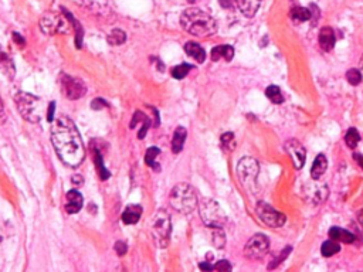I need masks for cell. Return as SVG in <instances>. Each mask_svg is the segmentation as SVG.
<instances>
[{"instance_id": "1", "label": "cell", "mask_w": 363, "mask_h": 272, "mask_svg": "<svg viewBox=\"0 0 363 272\" xmlns=\"http://www.w3.org/2000/svg\"><path fill=\"white\" fill-rule=\"evenodd\" d=\"M51 142L63 163L78 168L85 158V147L75 124L68 116H60L51 126Z\"/></svg>"}, {"instance_id": "2", "label": "cell", "mask_w": 363, "mask_h": 272, "mask_svg": "<svg viewBox=\"0 0 363 272\" xmlns=\"http://www.w3.org/2000/svg\"><path fill=\"white\" fill-rule=\"evenodd\" d=\"M181 24L184 32L196 37H209L217 32L216 20L202 9L190 7L182 13Z\"/></svg>"}, {"instance_id": "3", "label": "cell", "mask_w": 363, "mask_h": 272, "mask_svg": "<svg viewBox=\"0 0 363 272\" xmlns=\"http://www.w3.org/2000/svg\"><path fill=\"white\" fill-rule=\"evenodd\" d=\"M169 203L173 210L181 214H190L196 210L199 199L197 192L189 183H179L176 184L169 194Z\"/></svg>"}, {"instance_id": "4", "label": "cell", "mask_w": 363, "mask_h": 272, "mask_svg": "<svg viewBox=\"0 0 363 272\" xmlns=\"http://www.w3.org/2000/svg\"><path fill=\"white\" fill-rule=\"evenodd\" d=\"M149 233L150 237L153 238L155 244L159 248H166L169 245L170 233H172V223L170 215L166 210L160 208L155 214L149 218Z\"/></svg>"}, {"instance_id": "5", "label": "cell", "mask_w": 363, "mask_h": 272, "mask_svg": "<svg viewBox=\"0 0 363 272\" xmlns=\"http://www.w3.org/2000/svg\"><path fill=\"white\" fill-rule=\"evenodd\" d=\"M14 103L24 121L32 122V124H37L41 121L43 105H41V100L37 98L36 95L19 91L14 95Z\"/></svg>"}, {"instance_id": "6", "label": "cell", "mask_w": 363, "mask_h": 272, "mask_svg": "<svg viewBox=\"0 0 363 272\" xmlns=\"http://www.w3.org/2000/svg\"><path fill=\"white\" fill-rule=\"evenodd\" d=\"M199 213H200L204 224L210 228L223 227L227 223V215L224 210L213 199H203L199 204Z\"/></svg>"}, {"instance_id": "7", "label": "cell", "mask_w": 363, "mask_h": 272, "mask_svg": "<svg viewBox=\"0 0 363 272\" xmlns=\"http://www.w3.org/2000/svg\"><path fill=\"white\" fill-rule=\"evenodd\" d=\"M260 173L258 162L253 158H243L237 165V176L244 187L253 189L257 183V177Z\"/></svg>"}, {"instance_id": "8", "label": "cell", "mask_w": 363, "mask_h": 272, "mask_svg": "<svg viewBox=\"0 0 363 272\" xmlns=\"http://www.w3.org/2000/svg\"><path fill=\"white\" fill-rule=\"evenodd\" d=\"M40 29L45 35H54V34L68 33L70 24L66 20V14L60 16L57 13H45L40 19Z\"/></svg>"}, {"instance_id": "9", "label": "cell", "mask_w": 363, "mask_h": 272, "mask_svg": "<svg viewBox=\"0 0 363 272\" xmlns=\"http://www.w3.org/2000/svg\"><path fill=\"white\" fill-rule=\"evenodd\" d=\"M270 241L264 234H255L250 238L244 247V257L249 260H261L267 255Z\"/></svg>"}, {"instance_id": "10", "label": "cell", "mask_w": 363, "mask_h": 272, "mask_svg": "<svg viewBox=\"0 0 363 272\" xmlns=\"http://www.w3.org/2000/svg\"><path fill=\"white\" fill-rule=\"evenodd\" d=\"M255 213L258 215L261 221L268 227L277 228V227H283L287 221V217L277 211L275 208H272L271 205L265 202H258L257 207H255Z\"/></svg>"}, {"instance_id": "11", "label": "cell", "mask_w": 363, "mask_h": 272, "mask_svg": "<svg viewBox=\"0 0 363 272\" xmlns=\"http://www.w3.org/2000/svg\"><path fill=\"white\" fill-rule=\"evenodd\" d=\"M60 85H61L63 94L71 101L79 100V98H82L87 94L85 84L79 78L71 77V75H67V74H63L60 77Z\"/></svg>"}, {"instance_id": "12", "label": "cell", "mask_w": 363, "mask_h": 272, "mask_svg": "<svg viewBox=\"0 0 363 272\" xmlns=\"http://www.w3.org/2000/svg\"><path fill=\"white\" fill-rule=\"evenodd\" d=\"M284 146H285L287 153L292 159L295 169H302L306 159V150L305 147L301 145V142H298L295 139H290V140L285 142Z\"/></svg>"}, {"instance_id": "13", "label": "cell", "mask_w": 363, "mask_h": 272, "mask_svg": "<svg viewBox=\"0 0 363 272\" xmlns=\"http://www.w3.org/2000/svg\"><path fill=\"white\" fill-rule=\"evenodd\" d=\"M77 3L92 10L95 14L107 16L111 13V0H77Z\"/></svg>"}, {"instance_id": "14", "label": "cell", "mask_w": 363, "mask_h": 272, "mask_svg": "<svg viewBox=\"0 0 363 272\" xmlns=\"http://www.w3.org/2000/svg\"><path fill=\"white\" fill-rule=\"evenodd\" d=\"M66 211L68 214H75L82 208V196L77 190H70L66 196Z\"/></svg>"}, {"instance_id": "15", "label": "cell", "mask_w": 363, "mask_h": 272, "mask_svg": "<svg viewBox=\"0 0 363 272\" xmlns=\"http://www.w3.org/2000/svg\"><path fill=\"white\" fill-rule=\"evenodd\" d=\"M336 43L335 33L330 27H322L319 32V45L322 47L324 51H330Z\"/></svg>"}, {"instance_id": "16", "label": "cell", "mask_w": 363, "mask_h": 272, "mask_svg": "<svg viewBox=\"0 0 363 272\" xmlns=\"http://www.w3.org/2000/svg\"><path fill=\"white\" fill-rule=\"evenodd\" d=\"M142 207L139 204H129L122 213V221L125 224L131 226V224H136L141 220L142 215Z\"/></svg>"}, {"instance_id": "17", "label": "cell", "mask_w": 363, "mask_h": 272, "mask_svg": "<svg viewBox=\"0 0 363 272\" xmlns=\"http://www.w3.org/2000/svg\"><path fill=\"white\" fill-rule=\"evenodd\" d=\"M240 11L246 16V17H254L255 13L260 9L262 0H236Z\"/></svg>"}, {"instance_id": "18", "label": "cell", "mask_w": 363, "mask_h": 272, "mask_svg": "<svg viewBox=\"0 0 363 272\" xmlns=\"http://www.w3.org/2000/svg\"><path fill=\"white\" fill-rule=\"evenodd\" d=\"M327 168H328V160H327V156L325 155H318L314 163H312V168H311V177L314 180H319L324 173L327 171Z\"/></svg>"}, {"instance_id": "19", "label": "cell", "mask_w": 363, "mask_h": 272, "mask_svg": "<svg viewBox=\"0 0 363 272\" xmlns=\"http://www.w3.org/2000/svg\"><path fill=\"white\" fill-rule=\"evenodd\" d=\"M187 137V131L183 126H178L173 132V139H172V152L173 153H179L183 149V145L186 142Z\"/></svg>"}, {"instance_id": "20", "label": "cell", "mask_w": 363, "mask_h": 272, "mask_svg": "<svg viewBox=\"0 0 363 272\" xmlns=\"http://www.w3.org/2000/svg\"><path fill=\"white\" fill-rule=\"evenodd\" d=\"M329 237L335 239V241H338V242H343V244L355 242V236L349 231L343 230V228H339V227H332L329 230Z\"/></svg>"}, {"instance_id": "21", "label": "cell", "mask_w": 363, "mask_h": 272, "mask_svg": "<svg viewBox=\"0 0 363 272\" xmlns=\"http://www.w3.org/2000/svg\"><path fill=\"white\" fill-rule=\"evenodd\" d=\"M184 51H186V54L189 57H192L194 58L197 63H204V60H206V51L203 50V47L200 44H197V43H194V41H189V43H186L184 44Z\"/></svg>"}, {"instance_id": "22", "label": "cell", "mask_w": 363, "mask_h": 272, "mask_svg": "<svg viewBox=\"0 0 363 272\" xmlns=\"http://www.w3.org/2000/svg\"><path fill=\"white\" fill-rule=\"evenodd\" d=\"M233 57H234V48L228 44L217 45L212 50V60L213 61H218L220 58H224L226 61H231Z\"/></svg>"}, {"instance_id": "23", "label": "cell", "mask_w": 363, "mask_h": 272, "mask_svg": "<svg viewBox=\"0 0 363 272\" xmlns=\"http://www.w3.org/2000/svg\"><path fill=\"white\" fill-rule=\"evenodd\" d=\"M0 71H1L7 78L10 79H13L14 72H16L14 64H13V61H11V58L9 57V54H6V53L1 50V47H0Z\"/></svg>"}, {"instance_id": "24", "label": "cell", "mask_w": 363, "mask_h": 272, "mask_svg": "<svg viewBox=\"0 0 363 272\" xmlns=\"http://www.w3.org/2000/svg\"><path fill=\"white\" fill-rule=\"evenodd\" d=\"M138 122H144V128H142V129L139 131V134H138V137H139V139H144V137L146 136L149 126H150V121H149V118H147L146 115H144L142 112L136 111L135 115H134V118H132V121H131V125H129L131 129H134Z\"/></svg>"}, {"instance_id": "25", "label": "cell", "mask_w": 363, "mask_h": 272, "mask_svg": "<svg viewBox=\"0 0 363 272\" xmlns=\"http://www.w3.org/2000/svg\"><path fill=\"white\" fill-rule=\"evenodd\" d=\"M340 251V244L335 239H329L325 241L321 247V252L324 257H333L335 254H338Z\"/></svg>"}, {"instance_id": "26", "label": "cell", "mask_w": 363, "mask_h": 272, "mask_svg": "<svg viewBox=\"0 0 363 272\" xmlns=\"http://www.w3.org/2000/svg\"><path fill=\"white\" fill-rule=\"evenodd\" d=\"M212 242L217 249L224 248L226 245V234L223 231V227H217L213 228V233H212Z\"/></svg>"}, {"instance_id": "27", "label": "cell", "mask_w": 363, "mask_h": 272, "mask_svg": "<svg viewBox=\"0 0 363 272\" xmlns=\"http://www.w3.org/2000/svg\"><path fill=\"white\" fill-rule=\"evenodd\" d=\"M290 16L295 23L306 22V20H311V10L306 7H294Z\"/></svg>"}, {"instance_id": "28", "label": "cell", "mask_w": 363, "mask_h": 272, "mask_svg": "<svg viewBox=\"0 0 363 272\" xmlns=\"http://www.w3.org/2000/svg\"><path fill=\"white\" fill-rule=\"evenodd\" d=\"M107 41H108V44L111 45L124 44L125 41H126V34H125L124 30H121V29H115V30H112L111 33L108 34Z\"/></svg>"}, {"instance_id": "29", "label": "cell", "mask_w": 363, "mask_h": 272, "mask_svg": "<svg viewBox=\"0 0 363 272\" xmlns=\"http://www.w3.org/2000/svg\"><path fill=\"white\" fill-rule=\"evenodd\" d=\"M265 95H267V98L272 101V103H277V105H280V103H283L284 102V95L281 90L277 87V85H270L267 90H265Z\"/></svg>"}, {"instance_id": "30", "label": "cell", "mask_w": 363, "mask_h": 272, "mask_svg": "<svg viewBox=\"0 0 363 272\" xmlns=\"http://www.w3.org/2000/svg\"><path fill=\"white\" fill-rule=\"evenodd\" d=\"M94 162H95V166H97V169H98V173H100V179L101 180H107L111 174H109V171L105 169V166H104V163H102V158H101V153H100V150L98 149H94Z\"/></svg>"}, {"instance_id": "31", "label": "cell", "mask_w": 363, "mask_h": 272, "mask_svg": "<svg viewBox=\"0 0 363 272\" xmlns=\"http://www.w3.org/2000/svg\"><path fill=\"white\" fill-rule=\"evenodd\" d=\"M220 145H221V147H223L226 152L234 150V147H236V139H234V135H233L231 132L223 134L221 137H220Z\"/></svg>"}, {"instance_id": "32", "label": "cell", "mask_w": 363, "mask_h": 272, "mask_svg": "<svg viewBox=\"0 0 363 272\" xmlns=\"http://www.w3.org/2000/svg\"><path fill=\"white\" fill-rule=\"evenodd\" d=\"M345 142H346V145L348 147H351V149H355V147L358 146V143L361 142V135H359V132L355 129V128H351L348 132H346V136H345Z\"/></svg>"}, {"instance_id": "33", "label": "cell", "mask_w": 363, "mask_h": 272, "mask_svg": "<svg viewBox=\"0 0 363 272\" xmlns=\"http://www.w3.org/2000/svg\"><path fill=\"white\" fill-rule=\"evenodd\" d=\"M159 153H160V150L156 146H152L147 149L146 155H145V162H146L147 166L159 169V166H156V158L159 156Z\"/></svg>"}, {"instance_id": "34", "label": "cell", "mask_w": 363, "mask_h": 272, "mask_svg": "<svg viewBox=\"0 0 363 272\" xmlns=\"http://www.w3.org/2000/svg\"><path fill=\"white\" fill-rule=\"evenodd\" d=\"M192 68L193 67L190 64H179V66L172 68V75H173L176 79H183L187 74H189V71H190Z\"/></svg>"}, {"instance_id": "35", "label": "cell", "mask_w": 363, "mask_h": 272, "mask_svg": "<svg viewBox=\"0 0 363 272\" xmlns=\"http://www.w3.org/2000/svg\"><path fill=\"white\" fill-rule=\"evenodd\" d=\"M328 187L325 184H318L317 190L314 193V203L319 204L322 202H325L327 196H328Z\"/></svg>"}, {"instance_id": "36", "label": "cell", "mask_w": 363, "mask_h": 272, "mask_svg": "<svg viewBox=\"0 0 363 272\" xmlns=\"http://www.w3.org/2000/svg\"><path fill=\"white\" fill-rule=\"evenodd\" d=\"M346 79H348V82H349L351 85H359L361 81H362V72H361L359 69L352 68V69H349V71L346 72Z\"/></svg>"}, {"instance_id": "37", "label": "cell", "mask_w": 363, "mask_h": 272, "mask_svg": "<svg viewBox=\"0 0 363 272\" xmlns=\"http://www.w3.org/2000/svg\"><path fill=\"white\" fill-rule=\"evenodd\" d=\"M290 252H291V247H287L285 249H283V251H281V254H280V257H278V258H275V260L272 261L271 264H270L268 270H272V268L278 267V265H280V264H281V262H283V261L285 260L288 255H290Z\"/></svg>"}, {"instance_id": "38", "label": "cell", "mask_w": 363, "mask_h": 272, "mask_svg": "<svg viewBox=\"0 0 363 272\" xmlns=\"http://www.w3.org/2000/svg\"><path fill=\"white\" fill-rule=\"evenodd\" d=\"M213 271H218V272L231 271V265H230V262H228V261L221 260V261H218L215 267H213Z\"/></svg>"}, {"instance_id": "39", "label": "cell", "mask_w": 363, "mask_h": 272, "mask_svg": "<svg viewBox=\"0 0 363 272\" xmlns=\"http://www.w3.org/2000/svg\"><path fill=\"white\" fill-rule=\"evenodd\" d=\"M115 251H116L118 255H125L126 251H128V245L125 244L124 241H118V242L115 244Z\"/></svg>"}, {"instance_id": "40", "label": "cell", "mask_w": 363, "mask_h": 272, "mask_svg": "<svg viewBox=\"0 0 363 272\" xmlns=\"http://www.w3.org/2000/svg\"><path fill=\"white\" fill-rule=\"evenodd\" d=\"M108 106V103L101 100V98H98V100H94V101L91 102V108L92 109H102V108H107Z\"/></svg>"}, {"instance_id": "41", "label": "cell", "mask_w": 363, "mask_h": 272, "mask_svg": "<svg viewBox=\"0 0 363 272\" xmlns=\"http://www.w3.org/2000/svg\"><path fill=\"white\" fill-rule=\"evenodd\" d=\"M309 10H311V20H312L314 24H317V22L319 20V9L315 4H311Z\"/></svg>"}, {"instance_id": "42", "label": "cell", "mask_w": 363, "mask_h": 272, "mask_svg": "<svg viewBox=\"0 0 363 272\" xmlns=\"http://www.w3.org/2000/svg\"><path fill=\"white\" fill-rule=\"evenodd\" d=\"M6 119H7V116H6V112H4V106H3V101H1V98H0V126L6 122Z\"/></svg>"}, {"instance_id": "43", "label": "cell", "mask_w": 363, "mask_h": 272, "mask_svg": "<svg viewBox=\"0 0 363 272\" xmlns=\"http://www.w3.org/2000/svg\"><path fill=\"white\" fill-rule=\"evenodd\" d=\"M54 108H56V105H54V102H51L50 103V106H48V116H47V119L51 122V119H53V116H54Z\"/></svg>"}, {"instance_id": "44", "label": "cell", "mask_w": 363, "mask_h": 272, "mask_svg": "<svg viewBox=\"0 0 363 272\" xmlns=\"http://www.w3.org/2000/svg\"><path fill=\"white\" fill-rule=\"evenodd\" d=\"M13 40H14V41H16V43H17V44H20V45H22V47H23V45H24V44H26V41H24V40H23V38H22V35H20V34L13 33Z\"/></svg>"}, {"instance_id": "45", "label": "cell", "mask_w": 363, "mask_h": 272, "mask_svg": "<svg viewBox=\"0 0 363 272\" xmlns=\"http://www.w3.org/2000/svg\"><path fill=\"white\" fill-rule=\"evenodd\" d=\"M71 180H73V183H74L75 186H81V184H82V177L78 176V174H74V176L71 177Z\"/></svg>"}, {"instance_id": "46", "label": "cell", "mask_w": 363, "mask_h": 272, "mask_svg": "<svg viewBox=\"0 0 363 272\" xmlns=\"http://www.w3.org/2000/svg\"><path fill=\"white\" fill-rule=\"evenodd\" d=\"M199 268L203 270V271H213V267H212L210 264H207V262H202V264L199 265Z\"/></svg>"}, {"instance_id": "47", "label": "cell", "mask_w": 363, "mask_h": 272, "mask_svg": "<svg viewBox=\"0 0 363 272\" xmlns=\"http://www.w3.org/2000/svg\"><path fill=\"white\" fill-rule=\"evenodd\" d=\"M220 4L226 9H230L233 6V0H220Z\"/></svg>"}, {"instance_id": "48", "label": "cell", "mask_w": 363, "mask_h": 272, "mask_svg": "<svg viewBox=\"0 0 363 272\" xmlns=\"http://www.w3.org/2000/svg\"><path fill=\"white\" fill-rule=\"evenodd\" d=\"M355 159H356V162L359 163V166L363 169V156L362 155H359V153H355Z\"/></svg>"}, {"instance_id": "49", "label": "cell", "mask_w": 363, "mask_h": 272, "mask_svg": "<svg viewBox=\"0 0 363 272\" xmlns=\"http://www.w3.org/2000/svg\"><path fill=\"white\" fill-rule=\"evenodd\" d=\"M358 218H359V223H361V224L363 226V210H361V211H359V214H358Z\"/></svg>"}, {"instance_id": "50", "label": "cell", "mask_w": 363, "mask_h": 272, "mask_svg": "<svg viewBox=\"0 0 363 272\" xmlns=\"http://www.w3.org/2000/svg\"><path fill=\"white\" fill-rule=\"evenodd\" d=\"M361 66L363 67V56H362V60H361Z\"/></svg>"}]
</instances>
